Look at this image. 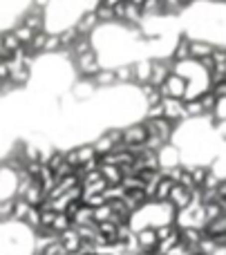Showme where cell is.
I'll return each mask as SVG.
<instances>
[{
    "label": "cell",
    "instance_id": "obj_1",
    "mask_svg": "<svg viewBox=\"0 0 226 255\" xmlns=\"http://www.w3.org/2000/svg\"><path fill=\"white\" fill-rule=\"evenodd\" d=\"M186 88H188L186 79H182L179 74L170 72V74L164 79V83L159 85V92H161V99H184Z\"/></svg>",
    "mask_w": 226,
    "mask_h": 255
},
{
    "label": "cell",
    "instance_id": "obj_2",
    "mask_svg": "<svg viewBox=\"0 0 226 255\" xmlns=\"http://www.w3.org/2000/svg\"><path fill=\"white\" fill-rule=\"evenodd\" d=\"M74 67L76 72L81 74V79H92L94 74H97L99 70H101V63H99V54L94 52H88V54H81V56H76L74 61Z\"/></svg>",
    "mask_w": 226,
    "mask_h": 255
},
{
    "label": "cell",
    "instance_id": "obj_3",
    "mask_svg": "<svg viewBox=\"0 0 226 255\" xmlns=\"http://www.w3.org/2000/svg\"><path fill=\"white\" fill-rule=\"evenodd\" d=\"M121 139H123L125 148H132V145H143L148 139V130L143 124H132V126H125L121 130Z\"/></svg>",
    "mask_w": 226,
    "mask_h": 255
},
{
    "label": "cell",
    "instance_id": "obj_4",
    "mask_svg": "<svg viewBox=\"0 0 226 255\" xmlns=\"http://www.w3.org/2000/svg\"><path fill=\"white\" fill-rule=\"evenodd\" d=\"M143 126H146V130H148V134L150 136H159L161 141H166L168 143L170 141V134H173V130H175V124H170L168 119H146L143 121Z\"/></svg>",
    "mask_w": 226,
    "mask_h": 255
},
{
    "label": "cell",
    "instance_id": "obj_5",
    "mask_svg": "<svg viewBox=\"0 0 226 255\" xmlns=\"http://www.w3.org/2000/svg\"><path fill=\"white\" fill-rule=\"evenodd\" d=\"M134 238H137L139 251H148V253H155V251H157V247H159V240H157L155 226H143V229L134 231Z\"/></svg>",
    "mask_w": 226,
    "mask_h": 255
},
{
    "label": "cell",
    "instance_id": "obj_6",
    "mask_svg": "<svg viewBox=\"0 0 226 255\" xmlns=\"http://www.w3.org/2000/svg\"><path fill=\"white\" fill-rule=\"evenodd\" d=\"M193 193H195V190H188V188H184V186L175 184L173 190H170L168 204L175 208V211H184V208H188L193 204Z\"/></svg>",
    "mask_w": 226,
    "mask_h": 255
},
{
    "label": "cell",
    "instance_id": "obj_7",
    "mask_svg": "<svg viewBox=\"0 0 226 255\" xmlns=\"http://www.w3.org/2000/svg\"><path fill=\"white\" fill-rule=\"evenodd\" d=\"M161 108H164V119H168L170 124L186 119V110H184L182 99H161Z\"/></svg>",
    "mask_w": 226,
    "mask_h": 255
},
{
    "label": "cell",
    "instance_id": "obj_8",
    "mask_svg": "<svg viewBox=\"0 0 226 255\" xmlns=\"http://www.w3.org/2000/svg\"><path fill=\"white\" fill-rule=\"evenodd\" d=\"M74 27H76V31L83 36L92 34V31L99 27V18H97V13H94V9H88V11L81 13V18L74 22Z\"/></svg>",
    "mask_w": 226,
    "mask_h": 255
},
{
    "label": "cell",
    "instance_id": "obj_9",
    "mask_svg": "<svg viewBox=\"0 0 226 255\" xmlns=\"http://www.w3.org/2000/svg\"><path fill=\"white\" fill-rule=\"evenodd\" d=\"M170 61H173V63L191 61V38H188V36H179L175 49L170 52Z\"/></svg>",
    "mask_w": 226,
    "mask_h": 255
},
{
    "label": "cell",
    "instance_id": "obj_10",
    "mask_svg": "<svg viewBox=\"0 0 226 255\" xmlns=\"http://www.w3.org/2000/svg\"><path fill=\"white\" fill-rule=\"evenodd\" d=\"M121 202L125 204V208H128L130 213H137L139 208H143L148 204L146 195H143V190H128V193L123 195V199Z\"/></svg>",
    "mask_w": 226,
    "mask_h": 255
},
{
    "label": "cell",
    "instance_id": "obj_11",
    "mask_svg": "<svg viewBox=\"0 0 226 255\" xmlns=\"http://www.w3.org/2000/svg\"><path fill=\"white\" fill-rule=\"evenodd\" d=\"M90 81L94 83V88H114L116 85L114 70H110V67H101V70H99Z\"/></svg>",
    "mask_w": 226,
    "mask_h": 255
},
{
    "label": "cell",
    "instance_id": "obj_12",
    "mask_svg": "<svg viewBox=\"0 0 226 255\" xmlns=\"http://www.w3.org/2000/svg\"><path fill=\"white\" fill-rule=\"evenodd\" d=\"M99 172H101V177L108 181V186H116V184H121V179H123V172H121V168H116V166L99 163Z\"/></svg>",
    "mask_w": 226,
    "mask_h": 255
},
{
    "label": "cell",
    "instance_id": "obj_13",
    "mask_svg": "<svg viewBox=\"0 0 226 255\" xmlns=\"http://www.w3.org/2000/svg\"><path fill=\"white\" fill-rule=\"evenodd\" d=\"M173 186H175V181H170L168 177H161V179H159V184H157V188H155V197H152V202H157V204H164V202H168V197H170V190H173Z\"/></svg>",
    "mask_w": 226,
    "mask_h": 255
},
{
    "label": "cell",
    "instance_id": "obj_14",
    "mask_svg": "<svg viewBox=\"0 0 226 255\" xmlns=\"http://www.w3.org/2000/svg\"><path fill=\"white\" fill-rule=\"evenodd\" d=\"M72 226H94V215H92V208L81 204V208L74 213L72 217Z\"/></svg>",
    "mask_w": 226,
    "mask_h": 255
},
{
    "label": "cell",
    "instance_id": "obj_15",
    "mask_svg": "<svg viewBox=\"0 0 226 255\" xmlns=\"http://www.w3.org/2000/svg\"><path fill=\"white\" fill-rule=\"evenodd\" d=\"M213 45L202 43V40H191V58L193 61H202V58L211 56L213 54Z\"/></svg>",
    "mask_w": 226,
    "mask_h": 255
},
{
    "label": "cell",
    "instance_id": "obj_16",
    "mask_svg": "<svg viewBox=\"0 0 226 255\" xmlns=\"http://www.w3.org/2000/svg\"><path fill=\"white\" fill-rule=\"evenodd\" d=\"M72 229V220L65 215V213H56L54 215V222H52V226H49V231L52 233H56V235H63L65 231H70Z\"/></svg>",
    "mask_w": 226,
    "mask_h": 255
},
{
    "label": "cell",
    "instance_id": "obj_17",
    "mask_svg": "<svg viewBox=\"0 0 226 255\" xmlns=\"http://www.w3.org/2000/svg\"><path fill=\"white\" fill-rule=\"evenodd\" d=\"M0 45H2L4 54H7V58L11 56L13 52H16L18 47H22L20 43H18V38L13 36V31H4V34H0Z\"/></svg>",
    "mask_w": 226,
    "mask_h": 255
},
{
    "label": "cell",
    "instance_id": "obj_18",
    "mask_svg": "<svg viewBox=\"0 0 226 255\" xmlns=\"http://www.w3.org/2000/svg\"><path fill=\"white\" fill-rule=\"evenodd\" d=\"M11 31H13V36H16V38H18V43H20L22 47H27V45L31 43V38H34V34H36V31H31L29 27H27V25H22V22H18V25L13 27Z\"/></svg>",
    "mask_w": 226,
    "mask_h": 255
},
{
    "label": "cell",
    "instance_id": "obj_19",
    "mask_svg": "<svg viewBox=\"0 0 226 255\" xmlns=\"http://www.w3.org/2000/svg\"><path fill=\"white\" fill-rule=\"evenodd\" d=\"M197 99H200V103H202V110H204V115H211V112H215V108H218V103H220L211 90H209V92H202Z\"/></svg>",
    "mask_w": 226,
    "mask_h": 255
},
{
    "label": "cell",
    "instance_id": "obj_20",
    "mask_svg": "<svg viewBox=\"0 0 226 255\" xmlns=\"http://www.w3.org/2000/svg\"><path fill=\"white\" fill-rule=\"evenodd\" d=\"M13 220V197L0 199V222H11Z\"/></svg>",
    "mask_w": 226,
    "mask_h": 255
},
{
    "label": "cell",
    "instance_id": "obj_21",
    "mask_svg": "<svg viewBox=\"0 0 226 255\" xmlns=\"http://www.w3.org/2000/svg\"><path fill=\"white\" fill-rule=\"evenodd\" d=\"M92 215H94V224H101V222H112L110 204H103V206H99V208H92Z\"/></svg>",
    "mask_w": 226,
    "mask_h": 255
},
{
    "label": "cell",
    "instance_id": "obj_22",
    "mask_svg": "<svg viewBox=\"0 0 226 255\" xmlns=\"http://www.w3.org/2000/svg\"><path fill=\"white\" fill-rule=\"evenodd\" d=\"M54 52H61V40H58V34L47 31V40H45L43 54H54Z\"/></svg>",
    "mask_w": 226,
    "mask_h": 255
},
{
    "label": "cell",
    "instance_id": "obj_23",
    "mask_svg": "<svg viewBox=\"0 0 226 255\" xmlns=\"http://www.w3.org/2000/svg\"><path fill=\"white\" fill-rule=\"evenodd\" d=\"M114 76H116V83H121V85L132 83V67L130 65H119L114 70Z\"/></svg>",
    "mask_w": 226,
    "mask_h": 255
},
{
    "label": "cell",
    "instance_id": "obj_24",
    "mask_svg": "<svg viewBox=\"0 0 226 255\" xmlns=\"http://www.w3.org/2000/svg\"><path fill=\"white\" fill-rule=\"evenodd\" d=\"M188 170H191V177H193V181H195V186H197V188H202V184H204L206 175L211 172V168H206V166H195V168H188Z\"/></svg>",
    "mask_w": 226,
    "mask_h": 255
},
{
    "label": "cell",
    "instance_id": "obj_25",
    "mask_svg": "<svg viewBox=\"0 0 226 255\" xmlns=\"http://www.w3.org/2000/svg\"><path fill=\"white\" fill-rule=\"evenodd\" d=\"M184 110H186V117H202V115H204L200 99H191V101H184Z\"/></svg>",
    "mask_w": 226,
    "mask_h": 255
},
{
    "label": "cell",
    "instance_id": "obj_26",
    "mask_svg": "<svg viewBox=\"0 0 226 255\" xmlns=\"http://www.w3.org/2000/svg\"><path fill=\"white\" fill-rule=\"evenodd\" d=\"M40 255H67V251H65V249H63V244L56 240V242L47 244V247H45V251L40 253Z\"/></svg>",
    "mask_w": 226,
    "mask_h": 255
},
{
    "label": "cell",
    "instance_id": "obj_27",
    "mask_svg": "<svg viewBox=\"0 0 226 255\" xmlns=\"http://www.w3.org/2000/svg\"><path fill=\"white\" fill-rule=\"evenodd\" d=\"M211 92L215 94V99H218V101H222V99H226V81L213 83V85H211Z\"/></svg>",
    "mask_w": 226,
    "mask_h": 255
},
{
    "label": "cell",
    "instance_id": "obj_28",
    "mask_svg": "<svg viewBox=\"0 0 226 255\" xmlns=\"http://www.w3.org/2000/svg\"><path fill=\"white\" fill-rule=\"evenodd\" d=\"M161 117H164V108H161V103H157V106H148L146 119H161Z\"/></svg>",
    "mask_w": 226,
    "mask_h": 255
},
{
    "label": "cell",
    "instance_id": "obj_29",
    "mask_svg": "<svg viewBox=\"0 0 226 255\" xmlns=\"http://www.w3.org/2000/svg\"><path fill=\"white\" fill-rule=\"evenodd\" d=\"M9 61L7 58H0V83H4V81H9Z\"/></svg>",
    "mask_w": 226,
    "mask_h": 255
},
{
    "label": "cell",
    "instance_id": "obj_30",
    "mask_svg": "<svg viewBox=\"0 0 226 255\" xmlns=\"http://www.w3.org/2000/svg\"><path fill=\"white\" fill-rule=\"evenodd\" d=\"M218 197H220V199H226V179L220 181V186H218Z\"/></svg>",
    "mask_w": 226,
    "mask_h": 255
},
{
    "label": "cell",
    "instance_id": "obj_31",
    "mask_svg": "<svg viewBox=\"0 0 226 255\" xmlns=\"http://www.w3.org/2000/svg\"><path fill=\"white\" fill-rule=\"evenodd\" d=\"M121 2H123V0H101V4H106V7H112V9H114L116 4H121Z\"/></svg>",
    "mask_w": 226,
    "mask_h": 255
},
{
    "label": "cell",
    "instance_id": "obj_32",
    "mask_svg": "<svg viewBox=\"0 0 226 255\" xmlns=\"http://www.w3.org/2000/svg\"><path fill=\"white\" fill-rule=\"evenodd\" d=\"M188 2H193V0H179V4H182V7H186Z\"/></svg>",
    "mask_w": 226,
    "mask_h": 255
},
{
    "label": "cell",
    "instance_id": "obj_33",
    "mask_svg": "<svg viewBox=\"0 0 226 255\" xmlns=\"http://www.w3.org/2000/svg\"><path fill=\"white\" fill-rule=\"evenodd\" d=\"M128 2H134V4H139V7H141V2H143V0H128Z\"/></svg>",
    "mask_w": 226,
    "mask_h": 255
},
{
    "label": "cell",
    "instance_id": "obj_34",
    "mask_svg": "<svg viewBox=\"0 0 226 255\" xmlns=\"http://www.w3.org/2000/svg\"><path fill=\"white\" fill-rule=\"evenodd\" d=\"M0 172H2V161H0Z\"/></svg>",
    "mask_w": 226,
    "mask_h": 255
},
{
    "label": "cell",
    "instance_id": "obj_35",
    "mask_svg": "<svg viewBox=\"0 0 226 255\" xmlns=\"http://www.w3.org/2000/svg\"><path fill=\"white\" fill-rule=\"evenodd\" d=\"M224 81H226V76H224Z\"/></svg>",
    "mask_w": 226,
    "mask_h": 255
}]
</instances>
